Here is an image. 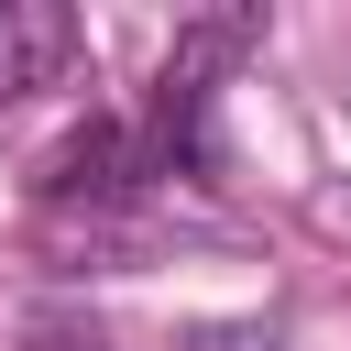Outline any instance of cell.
Here are the masks:
<instances>
[{
  "instance_id": "1",
  "label": "cell",
  "mask_w": 351,
  "mask_h": 351,
  "mask_svg": "<svg viewBox=\"0 0 351 351\" xmlns=\"http://www.w3.org/2000/svg\"><path fill=\"white\" fill-rule=\"evenodd\" d=\"M252 44H263V11H208V22L176 33V55H165V77H154V110L132 121L154 176H208V165H219L208 110H219V77H230Z\"/></svg>"
},
{
  "instance_id": "2",
  "label": "cell",
  "mask_w": 351,
  "mask_h": 351,
  "mask_svg": "<svg viewBox=\"0 0 351 351\" xmlns=\"http://www.w3.org/2000/svg\"><path fill=\"white\" fill-rule=\"evenodd\" d=\"M143 176H154V165H143V132H132V121H88V132L44 165V197H55V208H77V197L110 208V197H132Z\"/></svg>"
},
{
  "instance_id": "3",
  "label": "cell",
  "mask_w": 351,
  "mask_h": 351,
  "mask_svg": "<svg viewBox=\"0 0 351 351\" xmlns=\"http://www.w3.org/2000/svg\"><path fill=\"white\" fill-rule=\"evenodd\" d=\"M77 66V11L66 0H0V99H33Z\"/></svg>"
},
{
  "instance_id": "4",
  "label": "cell",
  "mask_w": 351,
  "mask_h": 351,
  "mask_svg": "<svg viewBox=\"0 0 351 351\" xmlns=\"http://www.w3.org/2000/svg\"><path fill=\"white\" fill-rule=\"evenodd\" d=\"M33 351H110L99 329H77V318H55V329H33Z\"/></svg>"
}]
</instances>
